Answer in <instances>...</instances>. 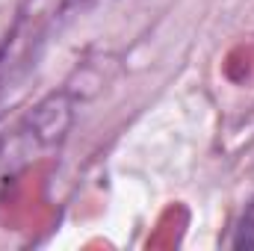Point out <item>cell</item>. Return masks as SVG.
<instances>
[{"label":"cell","mask_w":254,"mask_h":251,"mask_svg":"<svg viewBox=\"0 0 254 251\" xmlns=\"http://www.w3.org/2000/svg\"><path fill=\"white\" fill-rule=\"evenodd\" d=\"M234 249H254V201L243 210L234 228Z\"/></svg>","instance_id":"6da1fadb"},{"label":"cell","mask_w":254,"mask_h":251,"mask_svg":"<svg viewBox=\"0 0 254 251\" xmlns=\"http://www.w3.org/2000/svg\"><path fill=\"white\" fill-rule=\"evenodd\" d=\"M92 3H101V0H63V9H83Z\"/></svg>","instance_id":"7a4b0ae2"}]
</instances>
